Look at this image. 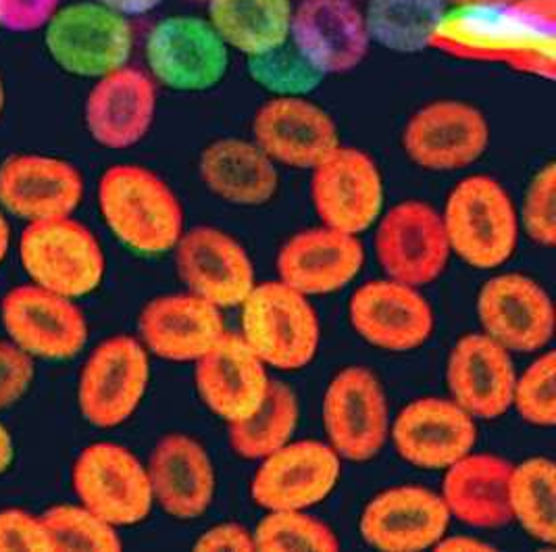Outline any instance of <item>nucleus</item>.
<instances>
[{"mask_svg":"<svg viewBox=\"0 0 556 552\" xmlns=\"http://www.w3.org/2000/svg\"><path fill=\"white\" fill-rule=\"evenodd\" d=\"M152 501L179 522L199 519L215 497V469L199 440L174 431L163 436L147 463Z\"/></svg>","mask_w":556,"mask_h":552,"instance_id":"nucleus-28","label":"nucleus"},{"mask_svg":"<svg viewBox=\"0 0 556 552\" xmlns=\"http://www.w3.org/2000/svg\"><path fill=\"white\" fill-rule=\"evenodd\" d=\"M363 263L365 251L358 236L328 226L294 234L278 252L279 279L304 297L346 288L361 274Z\"/></svg>","mask_w":556,"mask_h":552,"instance_id":"nucleus-26","label":"nucleus"},{"mask_svg":"<svg viewBox=\"0 0 556 552\" xmlns=\"http://www.w3.org/2000/svg\"><path fill=\"white\" fill-rule=\"evenodd\" d=\"M451 254L442 215L430 202H396L376 222V256L390 279L430 286L444 274Z\"/></svg>","mask_w":556,"mask_h":552,"instance_id":"nucleus-11","label":"nucleus"},{"mask_svg":"<svg viewBox=\"0 0 556 552\" xmlns=\"http://www.w3.org/2000/svg\"><path fill=\"white\" fill-rule=\"evenodd\" d=\"M451 519L440 494L421 486H394L367 502L358 527L378 551L417 552L433 549Z\"/></svg>","mask_w":556,"mask_h":552,"instance_id":"nucleus-24","label":"nucleus"},{"mask_svg":"<svg viewBox=\"0 0 556 552\" xmlns=\"http://www.w3.org/2000/svg\"><path fill=\"white\" fill-rule=\"evenodd\" d=\"M492 127L483 111L460 99H438L419 106L403 129V151L419 170L463 172L488 152Z\"/></svg>","mask_w":556,"mask_h":552,"instance_id":"nucleus-10","label":"nucleus"},{"mask_svg":"<svg viewBox=\"0 0 556 552\" xmlns=\"http://www.w3.org/2000/svg\"><path fill=\"white\" fill-rule=\"evenodd\" d=\"M156 106L159 86L129 63L94 79L84 102V126L102 149L127 151L149 136Z\"/></svg>","mask_w":556,"mask_h":552,"instance_id":"nucleus-20","label":"nucleus"},{"mask_svg":"<svg viewBox=\"0 0 556 552\" xmlns=\"http://www.w3.org/2000/svg\"><path fill=\"white\" fill-rule=\"evenodd\" d=\"M97 202L115 240L140 256L174 251L186 231L184 209L174 188L144 165L109 167L99 179Z\"/></svg>","mask_w":556,"mask_h":552,"instance_id":"nucleus-2","label":"nucleus"},{"mask_svg":"<svg viewBox=\"0 0 556 552\" xmlns=\"http://www.w3.org/2000/svg\"><path fill=\"white\" fill-rule=\"evenodd\" d=\"M20 259L31 284L72 301L92 294L106 269L101 242L74 215L27 224Z\"/></svg>","mask_w":556,"mask_h":552,"instance_id":"nucleus-7","label":"nucleus"},{"mask_svg":"<svg viewBox=\"0 0 556 552\" xmlns=\"http://www.w3.org/2000/svg\"><path fill=\"white\" fill-rule=\"evenodd\" d=\"M361 7L371 47L403 57L431 51L448 9L446 0H363Z\"/></svg>","mask_w":556,"mask_h":552,"instance_id":"nucleus-33","label":"nucleus"},{"mask_svg":"<svg viewBox=\"0 0 556 552\" xmlns=\"http://www.w3.org/2000/svg\"><path fill=\"white\" fill-rule=\"evenodd\" d=\"M174 252L177 276L188 292L217 309L240 306L256 284L249 252L219 227L184 231Z\"/></svg>","mask_w":556,"mask_h":552,"instance_id":"nucleus-22","label":"nucleus"},{"mask_svg":"<svg viewBox=\"0 0 556 552\" xmlns=\"http://www.w3.org/2000/svg\"><path fill=\"white\" fill-rule=\"evenodd\" d=\"M290 42L324 77L351 74L371 51L363 7L356 0H299Z\"/></svg>","mask_w":556,"mask_h":552,"instance_id":"nucleus-18","label":"nucleus"},{"mask_svg":"<svg viewBox=\"0 0 556 552\" xmlns=\"http://www.w3.org/2000/svg\"><path fill=\"white\" fill-rule=\"evenodd\" d=\"M84 190L79 170L59 156L22 152L0 163V209L26 224L72 217Z\"/></svg>","mask_w":556,"mask_h":552,"instance_id":"nucleus-23","label":"nucleus"},{"mask_svg":"<svg viewBox=\"0 0 556 552\" xmlns=\"http://www.w3.org/2000/svg\"><path fill=\"white\" fill-rule=\"evenodd\" d=\"M206 20L231 54L251 59L290 40L294 0H206Z\"/></svg>","mask_w":556,"mask_h":552,"instance_id":"nucleus-32","label":"nucleus"},{"mask_svg":"<svg viewBox=\"0 0 556 552\" xmlns=\"http://www.w3.org/2000/svg\"><path fill=\"white\" fill-rule=\"evenodd\" d=\"M40 517L51 536L52 551L117 552L124 549L117 527L109 526L81 504H54Z\"/></svg>","mask_w":556,"mask_h":552,"instance_id":"nucleus-38","label":"nucleus"},{"mask_svg":"<svg viewBox=\"0 0 556 552\" xmlns=\"http://www.w3.org/2000/svg\"><path fill=\"white\" fill-rule=\"evenodd\" d=\"M515 365L510 352L483 331L463 336L448 356L451 399L476 419H498L513 404Z\"/></svg>","mask_w":556,"mask_h":552,"instance_id":"nucleus-27","label":"nucleus"},{"mask_svg":"<svg viewBox=\"0 0 556 552\" xmlns=\"http://www.w3.org/2000/svg\"><path fill=\"white\" fill-rule=\"evenodd\" d=\"M311 201L321 226L353 236L383 213V177L371 154L340 145L311 170Z\"/></svg>","mask_w":556,"mask_h":552,"instance_id":"nucleus-12","label":"nucleus"},{"mask_svg":"<svg viewBox=\"0 0 556 552\" xmlns=\"http://www.w3.org/2000/svg\"><path fill=\"white\" fill-rule=\"evenodd\" d=\"M519 417L535 427H553L556 424V354H540L523 376L515 379L513 404Z\"/></svg>","mask_w":556,"mask_h":552,"instance_id":"nucleus-39","label":"nucleus"},{"mask_svg":"<svg viewBox=\"0 0 556 552\" xmlns=\"http://www.w3.org/2000/svg\"><path fill=\"white\" fill-rule=\"evenodd\" d=\"M481 2H501V0H446L448 7H458V4H481Z\"/></svg>","mask_w":556,"mask_h":552,"instance_id":"nucleus-49","label":"nucleus"},{"mask_svg":"<svg viewBox=\"0 0 556 552\" xmlns=\"http://www.w3.org/2000/svg\"><path fill=\"white\" fill-rule=\"evenodd\" d=\"M61 0H0V27L15 34L40 32Z\"/></svg>","mask_w":556,"mask_h":552,"instance_id":"nucleus-43","label":"nucleus"},{"mask_svg":"<svg viewBox=\"0 0 556 552\" xmlns=\"http://www.w3.org/2000/svg\"><path fill=\"white\" fill-rule=\"evenodd\" d=\"M52 551L51 536L40 515L24 509L0 511V552Z\"/></svg>","mask_w":556,"mask_h":552,"instance_id":"nucleus-41","label":"nucleus"},{"mask_svg":"<svg viewBox=\"0 0 556 552\" xmlns=\"http://www.w3.org/2000/svg\"><path fill=\"white\" fill-rule=\"evenodd\" d=\"M204 188L233 206H263L278 197V165L253 140L219 138L199 159Z\"/></svg>","mask_w":556,"mask_h":552,"instance_id":"nucleus-31","label":"nucleus"},{"mask_svg":"<svg viewBox=\"0 0 556 552\" xmlns=\"http://www.w3.org/2000/svg\"><path fill=\"white\" fill-rule=\"evenodd\" d=\"M151 361L144 344L117 334L90 352L77 381V404L90 426H122L144 401Z\"/></svg>","mask_w":556,"mask_h":552,"instance_id":"nucleus-8","label":"nucleus"},{"mask_svg":"<svg viewBox=\"0 0 556 552\" xmlns=\"http://www.w3.org/2000/svg\"><path fill=\"white\" fill-rule=\"evenodd\" d=\"M513 463L490 452H467L444 469L442 501L451 517L481 529L510 524L508 479Z\"/></svg>","mask_w":556,"mask_h":552,"instance_id":"nucleus-30","label":"nucleus"},{"mask_svg":"<svg viewBox=\"0 0 556 552\" xmlns=\"http://www.w3.org/2000/svg\"><path fill=\"white\" fill-rule=\"evenodd\" d=\"M4 104H7V90H4V79L0 76V117L4 113Z\"/></svg>","mask_w":556,"mask_h":552,"instance_id":"nucleus-50","label":"nucleus"},{"mask_svg":"<svg viewBox=\"0 0 556 552\" xmlns=\"http://www.w3.org/2000/svg\"><path fill=\"white\" fill-rule=\"evenodd\" d=\"M392 444L408 465L444 472L478 444V424L453 399L424 397L401 409L390 426Z\"/></svg>","mask_w":556,"mask_h":552,"instance_id":"nucleus-19","label":"nucleus"},{"mask_svg":"<svg viewBox=\"0 0 556 552\" xmlns=\"http://www.w3.org/2000/svg\"><path fill=\"white\" fill-rule=\"evenodd\" d=\"M97 2H101L106 9L134 22L136 17H144V15L154 13L165 0H97Z\"/></svg>","mask_w":556,"mask_h":552,"instance_id":"nucleus-45","label":"nucleus"},{"mask_svg":"<svg viewBox=\"0 0 556 552\" xmlns=\"http://www.w3.org/2000/svg\"><path fill=\"white\" fill-rule=\"evenodd\" d=\"M440 215L451 252L469 267L496 269L515 254L521 231L519 213L496 177H463Z\"/></svg>","mask_w":556,"mask_h":552,"instance_id":"nucleus-3","label":"nucleus"},{"mask_svg":"<svg viewBox=\"0 0 556 552\" xmlns=\"http://www.w3.org/2000/svg\"><path fill=\"white\" fill-rule=\"evenodd\" d=\"M197 390L204 406L222 422L238 424L251 417L269 388L267 365L240 334H226L197 361Z\"/></svg>","mask_w":556,"mask_h":552,"instance_id":"nucleus-25","label":"nucleus"},{"mask_svg":"<svg viewBox=\"0 0 556 552\" xmlns=\"http://www.w3.org/2000/svg\"><path fill=\"white\" fill-rule=\"evenodd\" d=\"M324 429L340 459L365 463L390 438V411L380 379L363 365H351L329 381L324 397Z\"/></svg>","mask_w":556,"mask_h":552,"instance_id":"nucleus-13","label":"nucleus"},{"mask_svg":"<svg viewBox=\"0 0 556 552\" xmlns=\"http://www.w3.org/2000/svg\"><path fill=\"white\" fill-rule=\"evenodd\" d=\"M510 519L542 544L556 542V467L551 459L533 456L513 465L508 479Z\"/></svg>","mask_w":556,"mask_h":552,"instance_id":"nucleus-35","label":"nucleus"},{"mask_svg":"<svg viewBox=\"0 0 556 552\" xmlns=\"http://www.w3.org/2000/svg\"><path fill=\"white\" fill-rule=\"evenodd\" d=\"M299 426V401L290 386L271 379L251 417L229 424V447L240 459L261 461L288 444Z\"/></svg>","mask_w":556,"mask_h":552,"instance_id":"nucleus-34","label":"nucleus"},{"mask_svg":"<svg viewBox=\"0 0 556 552\" xmlns=\"http://www.w3.org/2000/svg\"><path fill=\"white\" fill-rule=\"evenodd\" d=\"M261 552H336L340 540L331 527L306 511H267L253 531Z\"/></svg>","mask_w":556,"mask_h":552,"instance_id":"nucleus-36","label":"nucleus"},{"mask_svg":"<svg viewBox=\"0 0 556 552\" xmlns=\"http://www.w3.org/2000/svg\"><path fill=\"white\" fill-rule=\"evenodd\" d=\"M340 476L342 459L328 442L290 440L261 459L251 497L265 511H308L328 499Z\"/></svg>","mask_w":556,"mask_h":552,"instance_id":"nucleus-15","label":"nucleus"},{"mask_svg":"<svg viewBox=\"0 0 556 552\" xmlns=\"http://www.w3.org/2000/svg\"><path fill=\"white\" fill-rule=\"evenodd\" d=\"M144 72L159 88L199 95L228 77L231 51L203 15L176 13L154 22L142 42Z\"/></svg>","mask_w":556,"mask_h":552,"instance_id":"nucleus-5","label":"nucleus"},{"mask_svg":"<svg viewBox=\"0 0 556 552\" xmlns=\"http://www.w3.org/2000/svg\"><path fill=\"white\" fill-rule=\"evenodd\" d=\"M349 322L367 344L388 352L421 349L435 326L431 304L419 288L390 277L354 290Z\"/></svg>","mask_w":556,"mask_h":552,"instance_id":"nucleus-16","label":"nucleus"},{"mask_svg":"<svg viewBox=\"0 0 556 552\" xmlns=\"http://www.w3.org/2000/svg\"><path fill=\"white\" fill-rule=\"evenodd\" d=\"M251 134L276 165L308 172L342 145L333 117L308 97H269L256 109Z\"/></svg>","mask_w":556,"mask_h":552,"instance_id":"nucleus-17","label":"nucleus"},{"mask_svg":"<svg viewBox=\"0 0 556 552\" xmlns=\"http://www.w3.org/2000/svg\"><path fill=\"white\" fill-rule=\"evenodd\" d=\"M0 322L9 340L31 359L67 361L88 342V322L76 301L36 284L17 286L2 297Z\"/></svg>","mask_w":556,"mask_h":552,"instance_id":"nucleus-14","label":"nucleus"},{"mask_svg":"<svg viewBox=\"0 0 556 552\" xmlns=\"http://www.w3.org/2000/svg\"><path fill=\"white\" fill-rule=\"evenodd\" d=\"M34 377V359L11 340L0 342V411L22 401Z\"/></svg>","mask_w":556,"mask_h":552,"instance_id":"nucleus-42","label":"nucleus"},{"mask_svg":"<svg viewBox=\"0 0 556 552\" xmlns=\"http://www.w3.org/2000/svg\"><path fill=\"white\" fill-rule=\"evenodd\" d=\"M240 309V336L267 367L299 372L315 359L321 329L308 297L281 279L261 281Z\"/></svg>","mask_w":556,"mask_h":552,"instance_id":"nucleus-6","label":"nucleus"},{"mask_svg":"<svg viewBox=\"0 0 556 552\" xmlns=\"http://www.w3.org/2000/svg\"><path fill=\"white\" fill-rule=\"evenodd\" d=\"M72 488L81 506L113 527L142 524L154 504L147 465L113 442H94L77 454Z\"/></svg>","mask_w":556,"mask_h":552,"instance_id":"nucleus-9","label":"nucleus"},{"mask_svg":"<svg viewBox=\"0 0 556 552\" xmlns=\"http://www.w3.org/2000/svg\"><path fill=\"white\" fill-rule=\"evenodd\" d=\"M15 461V444L9 429L0 422V476L9 472Z\"/></svg>","mask_w":556,"mask_h":552,"instance_id":"nucleus-47","label":"nucleus"},{"mask_svg":"<svg viewBox=\"0 0 556 552\" xmlns=\"http://www.w3.org/2000/svg\"><path fill=\"white\" fill-rule=\"evenodd\" d=\"M40 32L45 51L63 74L92 81L129 65L136 51L131 20L97 0L61 4Z\"/></svg>","mask_w":556,"mask_h":552,"instance_id":"nucleus-4","label":"nucleus"},{"mask_svg":"<svg viewBox=\"0 0 556 552\" xmlns=\"http://www.w3.org/2000/svg\"><path fill=\"white\" fill-rule=\"evenodd\" d=\"M247 72L269 97H311L326 79L290 40L247 59Z\"/></svg>","mask_w":556,"mask_h":552,"instance_id":"nucleus-37","label":"nucleus"},{"mask_svg":"<svg viewBox=\"0 0 556 552\" xmlns=\"http://www.w3.org/2000/svg\"><path fill=\"white\" fill-rule=\"evenodd\" d=\"M433 549L438 552L494 551L488 542H481L478 538H471V536H446V534L435 542Z\"/></svg>","mask_w":556,"mask_h":552,"instance_id":"nucleus-46","label":"nucleus"},{"mask_svg":"<svg viewBox=\"0 0 556 552\" xmlns=\"http://www.w3.org/2000/svg\"><path fill=\"white\" fill-rule=\"evenodd\" d=\"M519 213V227L533 244L553 249L556 244V165L548 161L528 184L523 206Z\"/></svg>","mask_w":556,"mask_h":552,"instance_id":"nucleus-40","label":"nucleus"},{"mask_svg":"<svg viewBox=\"0 0 556 552\" xmlns=\"http://www.w3.org/2000/svg\"><path fill=\"white\" fill-rule=\"evenodd\" d=\"M194 551L199 552H251L254 549L253 531L240 524H219L206 529L197 540Z\"/></svg>","mask_w":556,"mask_h":552,"instance_id":"nucleus-44","label":"nucleus"},{"mask_svg":"<svg viewBox=\"0 0 556 552\" xmlns=\"http://www.w3.org/2000/svg\"><path fill=\"white\" fill-rule=\"evenodd\" d=\"M190 2H203V4H204V2H206V0H190Z\"/></svg>","mask_w":556,"mask_h":552,"instance_id":"nucleus-51","label":"nucleus"},{"mask_svg":"<svg viewBox=\"0 0 556 552\" xmlns=\"http://www.w3.org/2000/svg\"><path fill=\"white\" fill-rule=\"evenodd\" d=\"M431 51L503 65L521 76L556 77V0H501L448 7Z\"/></svg>","mask_w":556,"mask_h":552,"instance_id":"nucleus-1","label":"nucleus"},{"mask_svg":"<svg viewBox=\"0 0 556 552\" xmlns=\"http://www.w3.org/2000/svg\"><path fill=\"white\" fill-rule=\"evenodd\" d=\"M356 2H363V0H356Z\"/></svg>","mask_w":556,"mask_h":552,"instance_id":"nucleus-52","label":"nucleus"},{"mask_svg":"<svg viewBox=\"0 0 556 552\" xmlns=\"http://www.w3.org/2000/svg\"><path fill=\"white\" fill-rule=\"evenodd\" d=\"M138 340L154 356L197 363L226 334V326L222 309L186 292L147 302L138 317Z\"/></svg>","mask_w":556,"mask_h":552,"instance_id":"nucleus-29","label":"nucleus"},{"mask_svg":"<svg viewBox=\"0 0 556 552\" xmlns=\"http://www.w3.org/2000/svg\"><path fill=\"white\" fill-rule=\"evenodd\" d=\"M9 249H11V227H9L4 213L0 211V265L4 263Z\"/></svg>","mask_w":556,"mask_h":552,"instance_id":"nucleus-48","label":"nucleus"},{"mask_svg":"<svg viewBox=\"0 0 556 552\" xmlns=\"http://www.w3.org/2000/svg\"><path fill=\"white\" fill-rule=\"evenodd\" d=\"M481 329L510 352L544 351L555 336V304L528 276L505 274L483 284L478 294Z\"/></svg>","mask_w":556,"mask_h":552,"instance_id":"nucleus-21","label":"nucleus"}]
</instances>
